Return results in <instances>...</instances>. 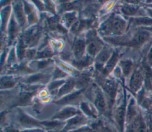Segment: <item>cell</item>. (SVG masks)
Here are the masks:
<instances>
[{
  "mask_svg": "<svg viewBox=\"0 0 152 132\" xmlns=\"http://www.w3.org/2000/svg\"><path fill=\"white\" fill-rule=\"evenodd\" d=\"M125 26V21L120 17L113 15L102 24L99 31L102 34H119L124 30Z\"/></svg>",
  "mask_w": 152,
  "mask_h": 132,
  "instance_id": "1",
  "label": "cell"
},
{
  "mask_svg": "<svg viewBox=\"0 0 152 132\" xmlns=\"http://www.w3.org/2000/svg\"><path fill=\"white\" fill-rule=\"evenodd\" d=\"M103 89L109 99V104L112 105L116 92V85L112 80H107L103 83Z\"/></svg>",
  "mask_w": 152,
  "mask_h": 132,
  "instance_id": "2",
  "label": "cell"
},
{
  "mask_svg": "<svg viewBox=\"0 0 152 132\" xmlns=\"http://www.w3.org/2000/svg\"><path fill=\"white\" fill-rule=\"evenodd\" d=\"M143 81V77L141 73L138 71H135L130 80L129 82V89L134 92H137L141 87Z\"/></svg>",
  "mask_w": 152,
  "mask_h": 132,
  "instance_id": "3",
  "label": "cell"
},
{
  "mask_svg": "<svg viewBox=\"0 0 152 132\" xmlns=\"http://www.w3.org/2000/svg\"><path fill=\"white\" fill-rule=\"evenodd\" d=\"M18 121L21 125L25 127H33V126H40L41 123L37 120L32 118L27 115L20 112L18 115Z\"/></svg>",
  "mask_w": 152,
  "mask_h": 132,
  "instance_id": "4",
  "label": "cell"
},
{
  "mask_svg": "<svg viewBox=\"0 0 152 132\" xmlns=\"http://www.w3.org/2000/svg\"><path fill=\"white\" fill-rule=\"evenodd\" d=\"M112 51L108 48H104L102 50L96 57V65L97 67H102L103 65L107 62L111 57Z\"/></svg>",
  "mask_w": 152,
  "mask_h": 132,
  "instance_id": "5",
  "label": "cell"
},
{
  "mask_svg": "<svg viewBox=\"0 0 152 132\" xmlns=\"http://www.w3.org/2000/svg\"><path fill=\"white\" fill-rule=\"evenodd\" d=\"M78 114L77 110L73 107H68L63 109L55 115H54L53 118L57 119H66L71 117H74Z\"/></svg>",
  "mask_w": 152,
  "mask_h": 132,
  "instance_id": "6",
  "label": "cell"
},
{
  "mask_svg": "<svg viewBox=\"0 0 152 132\" xmlns=\"http://www.w3.org/2000/svg\"><path fill=\"white\" fill-rule=\"evenodd\" d=\"M85 48H86L85 42L82 40H80V39L77 40L74 43L72 50L74 52V54L78 61L81 58L84 52Z\"/></svg>",
  "mask_w": 152,
  "mask_h": 132,
  "instance_id": "7",
  "label": "cell"
},
{
  "mask_svg": "<svg viewBox=\"0 0 152 132\" xmlns=\"http://www.w3.org/2000/svg\"><path fill=\"white\" fill-rule=\"evenodd\" d=\"M149 37V33L147 32H141L137 33L133 39L128 43L129 45L137 46L145 42Z\"/></svg>",
  "mask_w": 152,
  "mask_h": 132,
  "instance_id": "8",
  "label": "cell"
},
{
  "mask_svg": "<svg viewBox=\"0 0 152 132\" xmlns=\"http://www.w3.org/2000/svg\"><path fill=\"white\" fill-rule=\"evenodd\" d=\"M102 44L100 41L92 40L90 41L87 46V51L90 56H94L101 51Z\"/></svg>",
  "mask_w": 152,
  "mask_h": 132,
  "instance_id": "9",
  "label": "cell"
},
{
  "mask_svg": "<svg viewBox=\"0 0 152 132\" xmlns=\"http://www.w3.org/2000/svg\"><path fill=\"white\" fill-rule=\"evenodd\" d=\"M94 103L99 111L103 112L105 111L106 106L105 98L103 93L99 90H98L96 93V95L94 99Z\"/></svg>",
  "mask_w": 152,
  "mask_h": 132,
  "instance_id": "10",
  "label": "cell"
},
{
  "mask_svg": "<svg viewBox=\"0 0 152 132\" xmlns=\"http://www.w3.org/2000/svg\"><path fill=\"white\" fill-rule=\"evenodd\" d=\"M14 14L18 23L23 26L25 23V16H24V10H23L22 5L20 3H17L14 7Z\"/></svg>",
  "mask_w": 152,
  "mask_h": 132,
  "instance_id": "11",
  "label": "cell"
},
{
  "mask_svg": "<svg viewBox=\"0 0 152 132\" xmlns=\"http://www.w3.org/2000/svg\"><path fill=\"white\" fill-rule=\"evenodd\" d=\"M125 117V108L123 105L121 106L116 111L115 118L116 122L121 128V130L123 129L124 124V120Z\"/></svg>",
  "mask_w": 152,
  "mask_h": 132,
  "instance_id": "12",
  "label": "cell"
},
{
  "mask_svg": "<svg viewBox=\"0 0 152 132\" xmlns=\"http://www.w3.org/2000/svg\"><path fill=\"white\" fill-rule=\"evenodd\" d=\"M75 84V81L73 80H68L61 87V89H59L58 93V96H61L69 93L73 89Z\"/></svg>",
  "mask_w": 152,
  "mask_h": 132,
  "instance_id": "13",
  "label": "cell"
},
{
  "mask_svg": "<svg viewBox=\"0 0 152 132\" xmlns=\"http://www.w3.org/2000/svg\"><path fill=\"white\" fill-rule=\"evenodd\" d=\"M118 59V55L117 53H114L110 57V58L109 59V61L107 62L106 65L103 69V73L105 74H107L109 73H110L113 68H114L115 65H116L117 61Z\"/></svg>",
  "mask_w": 152,
  "mask_h": 132,
  "instance_id": "14",
  "label": "cell"
},
{
  "mask_svg": "<svg viewBox=\"0 0 152 132\" xmlns=\"http://www.w3.org/2000/svg\"><path fill=\"white\" fill-rule=\"evenodd\" d=\"M132 123L135 127V132H147V126L141 117H137L133 120Z\"/></svg>",
  "mask_w": 152,
  "mask_h": 132,
  "instance_id": "15",
  "label": "cell"
},
{
  "mask_svg": "<svg viewBox=\"0 0 152 132\" xmlns=\"http://www.w3.org/2000/svg\"><path fill=\"white\" fill-rule=\"evenodd\" d=\"M15 84V80L11 77H3L1 79V88L8 89L12 87Z\"/></svg>",
  "mask_w": 152,
  "mask_h": 132,
  "instance_id": "16",
  "label": "cell"
},
{
  "mask_svg": "<svg viewBox=\"0 0 152 132\" xmlns=\"http://www.w3.org/2000/svg\"><path fill=\"white\" fill-rule=\"evenodd\" d=\"M136 115V109H135V106L134 103V101L133 100H131L127 109L126 112V120L128 121H132L133 119L134 120L135 118Z\"/></svg>",
  "mask_w": 152,
  "mask_h": 132,
  "instance_id": "17",
  "label": "cell"
},
{
  "mask_svg": "<svg viewBox=\"0 0 152 132\" xmlns=\"http://www.w3.org/2000/svg\"><path fill=\"white\" fill-rule=\"evenodd\" d=\"M81 92H82V90H79V91L74 92L72 94H69L63 98L62 99L58 100L56 102L59 104H65V103H69V102L72 101L73 100H74L75 99H77Z\"/></svg>",
  "mask_w": 152,
  "mask_h": 132,
  "instance_id": "18",
  "label": "cell"
},
{
  "mask_svg": "<svg viewBox=\"0 0 152 132\" xmlns=\"http://www.w3.org/2000/svg\"><path fill=\"white\" fill-rule=\"evenodd\" d=\"M33 96L32 93L24 92L20 95L19 98L16 102L17 105H23L28 102Z\"/></svg>",
  "mask_w": 152,
  "mask_h": 132,
  "instance_id": "19",
  "label": "cell"
},
{
  "mask_svg": "<svg viewBox=\"0 0 152 132\" xmlns=\"http://www.w3.org/2000/svg\"><path fill=\"white\" fill-rule=\"evenodd\" d=\"M84 121V118L83 117H81V116H78L77 115L75 117L72 118L70 120L68 121L66 127H65V130L66 129H69L71 128V127H73L75 125H78L79 124L83 122Z\"/></svg>",
  "mask_w": 152,
  "mask_h": 132,
  "instance_id": "20",
  "label": "cell"
},
{
  "mask_svg": "<svg viewBox=\"0 0 152 132\" xmlns=\"http://www.w3.org/2000/svg\"><path fill=\"white\" fill-rule=\"evenodd\" d=\"M120 64L124 75H128L132 67V63L131 62V61L129 60L122 61L121 62Z\"/></svg>",
  "mask_w": 152,
  "mask_h": 132,
  "instance_id": "21",
  "label": "cell"
},
{
  "mask_svg": "<svg viewBox=\"0 0 152 132\" xmlns=\"http://www.w3.org/2000/svg\"><path fill=\"white\" fill-rule=\"evenodd\" d=\"M138 8L132 5H125L122 8V11L124 14L128 15H132L136 13Z\"/></svg>",
  "mask_w": 152,
  "mask_h": 132,
  "instance_id": "22",
  "label": "cell"
},
{
  "mask_svg": "<svg viewBox=\"0 0 152 132\" xmlns=\"http://www.w3.org/2000/svg\"><path fill=\"white\" fill-rule=\"evenodd\" d=\"M53 53L49 48H46L37 53L36 55L37 58H49L52 55Z\"/></svg>",
  "mask_w": 152,
  "mask_h": 132,
  "instance_id": "23",
  "label": "cell"
},
{
  "mask_svg": "<svg viewBox=\"0 0 152 132\" xmlns=\"http://www.w3.org/2000/svg\"><path fill=\"white\" fill-rule=\"evenodd\" d=\"M17 24L15 23V21L12 19L10 22V27H9V35L10 36L11 39H12L14 38V36H15V33H17Z\"/></svg>",
  "mask_w": 152,
  "mask_h": 132,
  "instance_id": "24",
  "label": "cell"
},
{
  "mask_svg": "<svg viewBox=\"0 0 152 132\" xmlns=\"http://www.w3.org/2000/svg\"><path fill=\"white\" fill-rule=\"evenodd\" d=\"M64 18H65V21L66 22V24L68 26H69L75 20V19H76L75 13L72 12V13L66 14L64 15Z\"/></svg>",
  "mask_w": 152,
  "mask_h": 132,
  "instance_id": "25",
  "label": "cell"
},
{
  "mask_svg": "<svg viewBox=\"0 0 152 132\" xmlns=\"http://www.w3.org/2000/svg\"><path fill=\"white\" fill-rule=\"evenodd\" d=\"M89 76L87 74H83L80 76V77L78 78L77 84L79 87H83L86 86L88 82L89 81Z\"/></svg>",
  "mask_w": 152,
  "mask_h": 132,
  "instance_id": "26",
  "label": "cell"
},
{
  "mask_svg": "<svg viewBox=\"0 0 152 132\" xmlns=\"http://www.w3.org/2000/svg\"><path fill=\"white\" fill-rule=\"evenodd\" d=\"M91 63V58L90 57H86L83 59H81L78 60L77 62H76L75 64L77 66H80L81 67H85L86 65H88Z\"/></svg>",
  "mask_w": 152,
  "mask_h": 132,
  "instance_id": "27",
  "label": "cell"
},
{
  "mask_svg": "<svg viewBox=\"0 0 152 132\" xmlns=\"http://www.w3.org/2000/svg\"><path fill=\"white\" fill-rule=\"evenodd\" d=\"M81 108L82 109L83 111L85 114H86L87 115L91 116V117H94V115L93 112L91 111V109H90L87 103H86L84 102H83L81 103Z\"/></svg>",
  "mask_w": 152,
  "mask_h": 132,
  "instance_id": "28",
  "label": "cell"
},
{
  "mask_svg": "<svg viewBox=\"0 0 152 132\" xmlns=\"http://www.w3.org/2000/svg\"><path fill=\"white\" fill-rule=\"evenodd\" d=\"M135 23L137 24H151L152 19L148 18H140L135 20Z\"/></svg>",
  "mask_w": 152,
  "mask_h": 132,
  "instance_id": "29",
  "label": "cell"
},
{
  "mask_svg": "<svg viewBox=\"0 0 152 132\" xmlns=\"http://www.w3.org/2000/svg\"><path fill=\"white\" fill-rule=\"evenodd\" d=\"M43 77V76L41 74H36L34 76H32L31 77H30L27 81L28 83H33V82H36L37 81L40 80L41 79H42V78Z\"/></svg>",
  "mask_w": 152,
  "mask_h": 132,
  "instance_id": "30",
  "label": "cell"
},
{
  "mask_svg": "<svg viewBox=\"0 0 152 132\" xmlns=\"http://www.w3.org/2000/svg\"><path fill=\"white\" fill-rule=\"evenodd\" d=\"M64 81L63 80H58V81H54L53 83H52L50 86H49V89L52 90H54L55 89L58 87L60 85L62 84L63 83H64Z\"/></svg>",
  "mask_w": 152,
  "mask_h": 132,
  "instance_id": "31",
  "label": "cell"
},
{
  "mask_svg": "<svg viewBox=\"0 0 152 132\" xmlns=\"http://www.w3.org/2000/svg\"><path fill=\"white\" fill-rule=\"evenodd\" d=\"M54 77L55 78H61L64 77L66 74L59 69H56L54 72Z\"/></svg>",
  "mask_w": 152,
  "mask_h": 132,
  "instance_id": "32",
  "label": "cell"
},
{
  "mask_svg": "<svg viewBox=\"0 0 152 132\" xmlns=\"http://www.w3.org/2000/svg\"><path fill=\"white\" fill-rule=\"evenodd\" d=\"M49 62H50V60H44V61H40L37 63V67L39 68H44L49 63Z\"/></svg>",
  "mask_w": 152,
  "mask_h": 132,
  "instance_id": "33",
  "label": "cell"
},
{
  "mask_svg": "<svg viewBox=\"0 0 152 132\" xmlns=\"http://www.w3.org/2000/svg\"><path fill=\"white\" fill-rule=\"evenodd\" d=\"M34 55H35V51L34 50H28L26 53V55L28 59H30V58H33Z\"/></svg>",
  "mask_w": 152,
  "mask_h": 132,
  "instance_id": "34",
  "label": "cell"
},
{
  "mask_svg": "<svg viewBox=\"0 0 152 132\" xmlns=\"http://www.w3.org/2000/svg\"><path fill=\"white\" fill-rule=\"evenodd\" d=\"M147 132H152V120L149 119L147 121Z\"/></svg>",
  "mask_w": 152,
  "mask_h": 132,
  "instance_id": "35",
  "label": "cell"
},
{
  "mask_svg": "<svg viewBox=\"0 0 152 132\" xmlns=\"http://www.w3.org/2000/svg\"><path fill=\"white\" fill-rule=\"evenodd\" d=\"M74 5L72 4H71V3H67V4H65L63 6V8L65 10H71L72 8H74Z\"/></svg>",
  "mask_w": 152,
  "mask_h": 132,
  "instance_id": "36",
  "label": "cell"
},
{
  "mask_svg": "<svg viewBox=\"0 0 152 132\" xmlns=\"http://www.w3.org/2000/svg\"><path fill=\"white\" fill-rule=\"evenodd\" d=\"M147 59H148V62L149 65H152V48L150 49V51L148 53Z\"/></svg>",
  "mask_w": 152,
  "mask_h": 132,
  "instance_id": "37",
  "label": "cell"
},
{
  "mask_svg": "<svg viewBox=\"0 0 152 132\" xmlns=\"http://www.w3.org/2000/svg\"><path fill=\"white\" fill-rule=\"evenodd\" d=\"M15 59V54H14V52L13 50H12V51L10 53V55L9 56V62H12Z\"/></svg>",
  "mask_w": 152,
  "mask_h": 132,
  "instance_id": "38",
  "label": "cell"
},
{
  "mask_svg": "<svg viewBox=\"0 0 152 132\" xmlns=\"http://www.w3.org/2000/svg\"><path fill=\"white\" fill-rule=\"evenodd\" d=\"M100 132H112V131L107 127H103L101 128Z\"/></svg>",
  "mask_w": 152,
  "mask_h": 132,
  "instance_id": "39",
  "label": "cell"
},
{
  "mask_svg": "<svg viewBox=\"0 0 152 132\" xmlns=\"http://www.w3.org/2000/svg\"><path fill=\"white\" fill-rule=\"evenodd\" d=\"M22 132H44V131L43 130H41L39 129H34V130L24 131H22Z\"/></svg>",
  "mask_w": 152,
  "mask_h": 132,
  "instance_id": "40",
  "label": "cell"
},
{
  "mask_svg": "<svg viewBox=\"0 0 152 132\" xmlns=\"http://www.w3.org/2000/svg\"><path fill=\"white\" fill-rule=\"evenodd\" d=\"M4 132H17V131L12 128H7L4 130Z\"/></svg>",
  "mask_w": 152,
  "mask_h": 132,
  "instance_id": "41",
  "label": "cell"
},
{
  "mask_svg": "<svg viewBox=\"0 0 152 132\" xmlns=\"http://www.w3.org/2000/svg\"><path fill=\"white\" fill-rule=\"evenodd\" d=\"M150 112L152 113V106L150 107Z\"/></svg>",
  "mask_w": 152,
  "mask_h": 132,
  "instance_id": "42",
  "label": "cell"
}]
</instances>
